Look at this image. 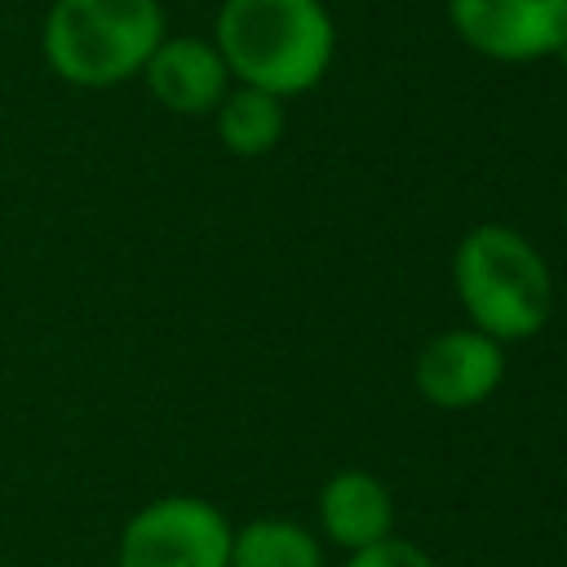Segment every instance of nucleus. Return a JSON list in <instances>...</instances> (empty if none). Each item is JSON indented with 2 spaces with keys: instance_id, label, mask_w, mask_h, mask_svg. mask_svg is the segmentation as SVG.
I'll use <instances>...</instances> for the list:
<instances>
[{
  "instance_id": "obj_1",
  "label": "nucleus",
  "mask_w": 567,
  "mask_h": 567,
  "mask_svg": "<svg viewBox=\"0 0 567 567\" xmlns=\"http://www.w3.org/2000/svg\"><path fill=\"white\" fill-rule=\"evenodd\" d=\"M235 84L301 97L337 58V22L323 0H221L208 35Z\"/></svg>"
},
{
  "instance_id": "obj_11",
  "label": "nucleus",
  "mask_w": 567,
  "mask_h": 567,
  "mask_svg": "<svg viewBox=\"0 0 567 567\" xmlns=\"http://www.w3.org/2000/svg\"><path fill=\"white\" fill-rule=\"evenodd\" d=\"M341 567H439V563H434L421 545H412V540H403V536H385V540H377V545H368V549L346 554Z\"/></svg>"
},
{
  "instance_id": "obj_4",
  "label": "nucleus",
  "mask_w": 567,
  "mask_h": 567,
  "mask_svg": "<svg viewBox=\"0 0 567 567\" xmlns=\"http://www.w3.org/2000/svg\"><path fill=\"white\" fill-rule=\"evenodd\" d=\"M226 514L190 492H168L133 509L115 540V567H230Z\"/></svg>"
},
{
  "instance_id": "obj_2",
  "label": "nucleus",
  "mask_w": 567,
  "mask_h": 567,
  "mask_svg": "<svg viewBox=\"0 0 567 567\" xmlns=\"http://www.w3.org/2000/svg\"><path fill=\"white\" fill-rule=\"evenodd\" d=\"M452 288L470 328L492 341H527L554 315V275L545 252L514 226L483 221L452 252Z\"/></svg>"
},
{
  "instance_id": "obj_3",
  "label": "nucleus",
  "mask_w": 567,
  "mask_h": 567,
  "mask_svg": "<svg viewBox=\"0 0 567 567\" xmlns=\"http://www.w3.org/2000/svg\"><path fill=\"white\" fill-rule=\"evenodd\" d=\"M168 35L159 0H53L40 27L44 66L75 89L137 80Z\"/></svg>"
},
{
  "instance_id": "obj_8",
  "label": "nucleus",
  "mask_w": 567,
  "mask_h": 567,
  "mask_svg": "<svg viewBox=\"0 0 567 567\" xmlns=\"http://www.w3.org/2000/svg\"><path fill=\"white\" fill-rule=\"evenodd\" d=\"M319 532L337 549L354 554L385 536H394V496L390 487L368 470H337L315 501Z\"/></svg>"
},
{
  "instance_id": "obj_10",
  "label": "nucleus",
  "mask_w": 567,
  "mask_h": 567,
  "mask_svg": "<svg viewBox=\"0 0 567 567\" xmlns=\"http://www.w3.org/2000/svg\"><path fill=\"white\" fill-rule=\"evenodd\" d=\"M230 567H323V545L306 523L252 518L230 532Z\"/></svg>"
},
{
  "instance_id": "obj_5",
  "label": "nucleus",
  "mask_w": 567,
  "mask_h": 567,
  "mask_svg": "<svg viewBox=\"0 0 567 567\" xmlns=\"http://www.w3.org/2000/svg\"><path fill=\"white\" fill-rule=\"evenodd\" d=\"M452 35L501 66L545 62L567 44V0H443Z\"/></svg>"
},
{
  "instance_id": "obj_13",
  "label": "nucleus",
  "mask_w": 567,
  "mask_h": 567,
  "mask_svg": "<svg viewBox=\"0 0 567 567\" xmlns=\"http://www.w3.org/2000/svg\"><path fill=\"white\" fill-rule=\"evenodd\" d=\"M563 230H567V213H563Z\"/></svg>"
},
{
  "instance_id": "obj_12",
  "label": "nucleus",
  "mask_w": 567,
  "mask_h": 567,
  "mask_svg": "<svg viewBox=\"0 0 567 567\" xmlns=\"http://www.w3.org/2000/svg\"><path fill=\"white\" fill-rule=\"evenodd\" d=\"M554 58H558V62H563V66H567V44H563V49H558V53H554Z\"/></svg>"
},
{
  "instance_id": "obj_9",
  "label": "nucleus",
  "mask_w": 567,
  "mask_h": 567,
  "mask_svg": "<svg viewBox=\"0 0 567 567\" xmlns=\"http://www.w3.org/2000/svg\"><path fill=\"white\" fill-rule=\"evenodd\" d=\"M213 124H217V142L235 159H261L284 142L288 111H284V97H275V93L230 84L213 111Z\"/></svg>"
},
{
  "instance_id": "obj_6",
  "label": "nucleus",
  "mask_w": 567,
  "mask_h": 567,
  "mask_svg": "<svg viewBox=\"0 0 567 567\" xmlns=\"http://www.w3.org/2000/svg\"><path fill=\"white\" fill-rule=\"evenodd\" d=\"M505 381V346L478 328H447L430 337L412 363V385L425 403L443 412H465L487 403Z\"/></svg>"
},
{
  "instance_id": "obj_7",
  "label": "nucleus",
  "mask_w": 567,
  "mask_h": 567,
  "mask_svg": "<svg viewBox=\"0 0 567 567\" xmlns=\"http://www.w3.org/2000/svg\"><path fill=\"white\" fill-rule=\"evenodd\" d=\"M142 84L173 115H213L235 80L208 35H164L142 66Z\"/></svg>"
}]
</instances>
